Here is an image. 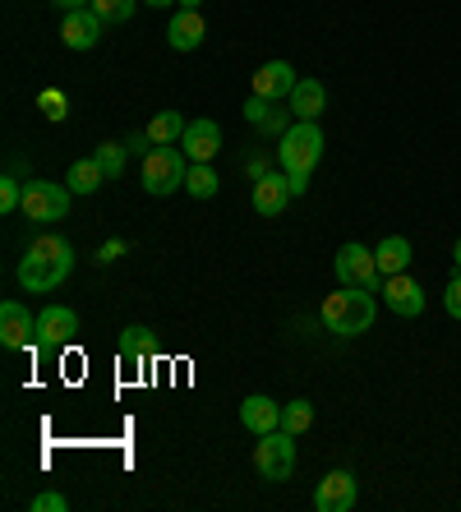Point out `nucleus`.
Here are the masks:
<instances>
[{
	"label": "nucleus",
	"mask_w": 461,
	"mask_h": 512,
	"mask_svg": "<svg viewBox=\"0 0 461 512\" xmlns=\"http://www.w3.org/2000/svg\"><path fill=\"white\" fill-rule=\"evenodd\" d=\"M102 19H97L93 10H70L65 19H60V42L70 51H93L97 47V37H102Z\"/></svg>",
	"instance_id": "obj_15"
},
{
	"label": "nucleus",
	"mask_w": 461,
	"mask_h": 512,
	"mask_svg": "<svg viewBox=\"0 0 461 512\" xmlns=\"http://www.w3.org/2000/svg\"><path fill=\"white\" fill-rule=\"evenodd\" d=\"M185 125H190V120L180 116V111H157V116L148 120V139H153V148L157 143H180L185 139Z\"/></svg>",
	"instance_id": "obj_22"
},
{
	"label": "nucleus",
	"mask_w": 461,
	"mask_h": 512,
	"mask_svg": "<svg viewBox=\"0 0 461 512\" xmlns=\"http://www.w3.org/2000/svg\"><path fill=\"white\" fill-rule=\"evenodd\" d=\"M120 254H125V240H107V245L97 250V268H107V263H116Z\"/></svg>",
	"instance_id": "obj_32"
},
{
	"label": "nucleus",
	"mask_w": 461,
	"mask_h": 512,
	"mask_svg": "<svg viewBox=\"0 0 461 512\" xmlns=\"http://www.w3.org/2000/svg\"><path fill=\"white\" fill-rule=\"evenodd\" d=\"M245 120L254 125V130H263V134H277V139L291 130V125H286V111H277V102L254 97V93H249V102H245Z\"/></svg>",
	"instance_id": "obj_20"
},
{
	"label": "nucleus",
	"mask_w": 461,
	"mask_h": 512,
	"mask_svg": "<svg viewBox=\"0 0 461 512\" xmlns=\"http://www.w3.org/2000/svg\"><path fill=\"white\" fill-rule=\"evenodd\" d=\"M286 180H291V194H296V199L309 190V176H286Z\"/></svg>",
	"instance_id": "obj_36"
},
{
	"label": "nucleus",
	"mask_w": 461,
	"mask_h": 512,
	"mask_svg": "<svg viewBox=\"0 0 461 512\" xmlns=\"http://www.w3.org/2000/svg\"><path fill=\"white\" fill-rule=\"evenodd\" d=\"M203 33H208V24H203L199 10H176V19L166 28V42H171V51H199Z\"/></svg>",
	"instance_id": "obj_18"
},
{
	"label": "nucleus",
	"mask_w": 461,
	"mask_h": 512,
	"mask_svg": "<svg viewBox=\"0 0 461 512\" xmlns=\"http://www.w3.org/2000/svg\"><path fill=\"white\" fill-rule=\"evenodd\" d=\"M332 273H337V282H342V286H360V291H383L379 259H374V250L355 245V240L337 250V259H332Z\"/></svg>",
	"instance_id": "obj_6"
},
{
	"label": "nucleus",
	"mask_w": 461,
	"mask_h": 512,
	"mask_svg": "<svg viewBox=\"0 0 461 512\" xmlns=\"http://www.w3.org/2000/svg\"><path fill=\"white\" fill-rule=\"evenodd\" d=\"M296 84H300V74L291 70L286 60H268V65H259V74L249 79V93H254V97H268V102H286Z\"/></svg>",
	"instance_id": "obj_13"
},
{
	"label": "nucleus",
	"mask_w": 461,
	"mask_h": 512,
	"mask_svg": "<svg viewBox=\"0 0 461 512\" xmlns=\"http://www.w3.org/2000/svg\"><path fill=\"white\" fill-rule=\"evenodd\" d=\"M374 259H379V273L383 277H397L411 268V240L406 236H383L379 250H374Z\"/></svg>",
	"instance_id": "obj_21"
},
{
	"label": "nucleus",
	"mask_w": 461,
	"mask_h": 512,
	"mask_svg": "<svg viewBox=\"0 0 461 512\" xmlns=\"http://www.w3.org/2000/svg\"><path fill=\"white\" fill-rule=\"evenodd\" d=\"M148 5H153V10H171V5H176V0H148Z\"/></svg>",
	"instance_id": "obj_38"
},
{
	"label": "nucleus",
	"mask_w": 461,
	"mask_h": 512,
	"mask_svg": "<svg viewBox=\"0 0 461 512\" xmlns=\"http://www.w3.org/2000/svg\"><path fill=\"white\" fill-rule=\"evenodd\" d=\"M14 208H24V185L14 176L0 180V213H14Z\"/></svg>",
	"instance_id": "obj_29"
},
{
	"label": "nucleus",
	"mask_w": 461,
	"mask_h": 512,
	"mask_svg": "<svg viewBox=\"0 0 461 512\" xmlns=\"http://www.w3.org/2000/svg\"><path fill=\"white\" fill-rule=\"evenodd\" d=\"M309 425H314V406H309L305 397H296V402L282 406V429H286V434H296V439H300Z\"/></svg>",
	"instance_id": "obj_25"
},
{
	"label": "nucleus",
	"mask_w": 461,
	"mask_h": 512,
	"mask_svg": "<svg viewBox=\"0 0 461 512\" xmlns=\"http://www.w3.org/2000/svg\"><path fill=\"white\" fill-rule=\"evenodd\" d=\"M148 356H157V342L148 328H139V323H130L125 333H120V365L125 370H143L148 365Z\"/></svg>",
	"instance_id": "obj_19"
},
{
	"label": "nucleus",
	"mask_w": 461,
	"mask_h": 512,
	"mask_svg": "<svg viewBox=\"0 0 461 512\" xmlns=\"http://www.w3.org/2000/svg\"><path fill=\"white\" fill-rule=\"evenodd\" d=\"M374 291H360V286H342V291H332L323 300V323H328V333L337 337H360L374 328Z\"/></svg>",
	"instance_id": "obj_2"
},
{
	"label": "nucleus",
	"mask_w": 461,
	"mask_h": 512,
	"mask_svg": "<svg viewBox=\"0 0 461 512\" xmlns=\"http://www.w3.org/2000/svg\"><path fill=\"white\" fill-rule=\"evenodd\" d=\"M37 111L47 120H65L70 116V97L60 93V88H42V93H37Z\"/></svg>",
	"instance_id": "obj_28"
},
{
	"label": "nucleus",
	"mask_w": 461,
	"mask_h": 512,
	"mask_svg": "<svg viewBox=\"0 0 461 512\" xmlns=\"http://www.w3.org/2000/svg\"><path fill=\"white\" fill-rule=\"evenodd\" d=\"M74 337H79V314H74L70 305H47V310L37 314V346L65 351Z\"/></svg>",
	"instance_id": "obj_8"
},
{
	"label": "nucleus",
	"mask_w": 461,
	"mask_h": 512,
	"mask_svg": "<svg viewBox=\"0 0 461 512\" xmlns=\"http://www.w3.org/2000/svg\"><path fill=\"white\" fill-rule=\"evenodd\" d=\"M125 148H130V153H148V148H153V139H148V130H139V134H130V139H125Z\"/></svg>",
	"instance_id": "obj_34"
},
{
	"label": "nucleus",
	"mask_w": 461,
	"mask_h": 512,
	"mask_svg": "<svg viewBox=\"0 0 461 512\" xmlns=\"http://www.w3.org/2000/svg\"><path fill=\"white\" fill-rule=\"evenodd\" d=\"M56 5H60V14H70V10H88L93 0H56Z\"/></svg>",
	"instance_id": "obj_35"
},
{
	"label": "nucleus",
	"mask_w": 461,
	"mask_h": 512,
	"mask_svg": "<svg viewBox=\"0 0 461 512\" xmlns=\"http://www.w3.org/2000/svg\"><path fill=\"white\" fill-rule=\"evenodd\" d=\"M217 171H213V162H190V176H185V190L194 194V199H213L217 194Z\"/></svg>",
	"instance_id": "obj_24"
},
{
	"label": "nucleus",
	"mask_w": 461,
	"mask_h": 512,
	"mask_svg": "<svg viewBox=\"0 0 461 512\" xmlns=\"http://www.w3.org/2000/svg\"><path fill=\"white\" fill-rule=\"evenodd\" d=\"M245 176L249 180H263V176H268V157H249V162H245Z\"/></svg>",
	"instance_id": "obj_33"
},
{
	"label": "nucleus",
	"mask_w": 461,
	"mask_h": 512,
	"mask_svg": "<svg viewBox=\"0 0 461 512\" xmlns=\"http://www.w3.org/2000/svg\"><path fill=\"white\" fill-rule=\"evenodd\" d=\"M185 176H190V157L176 143H157V148L143 153V190L153 194V199L185 190Z\"/></svg>",
	"instance_id": "obj_3"
},
{
	"label": "nucleus",
	"mask_w": 461,
	"mask_h": 512,
	"mask_svg": "<svg viewBox=\"0 0 461 512\" xmlns=\"http://www.w3.org/2000/svg\"><path fill=\"white\" fill-rule=\"evenodd\" d=\"M125 153H130V148H125V143H102V148H97V167H102V176L107 180H120L125 176Z\"/></svg>",
	"instance_id": "obj_26"
},
{
	"label": "nucleus",
	"mask_w": 461,
	"mask_h": 512,
	"mask_svg": "<svg viewBox=\"0 0 461 512\" xmlns=\"http://www.w3.org/2000/svg\"><path fill=\"white\" fill-rule=\"evenodd\" d=\"M355 499H360V489H355V476L351 471H328L314 489V508L319 512H351Z\"/></svg>",
	"instance_id": "obj_12"
},
{
	"label": "nucleus",
	"mask_w": 461,
	"mask_h": 512,
	"mask_svg": "<svg viewBox=\"0 0 461 512\" xmlns=\"http://www.w3.org/2000/svg\"><path fill=\"white\" fill-rule=\"evenodd\" d=\"M102 167H97V157H83V162H74L70 176H65V185H70V194H97L102 190Z\"/></svg>",
	"instance_id": "obj_23"
},
{
	"label": "nucleus",
	"mask_w": 461,
	"mask_h": 512,
	"mask_svg": "<svg viewBox=\"0 0 461 512\" xmlns=\"http://www.w3.org/2000/svg\"><path fill=\"white\" fill-rule=\"evenodd\" d=\"M443 310H448L452 319H461V268H457V277L443 286Z\"/></svg>",
	"instance_id": "obj_31"
},
{
	"label": "nucleus",
	"mask_w": 461,
	"mask_h": 512,
	"mask_svg": "<svg viewBox=\"0 0 461 512\" xmlns=\"http://www.w3.org/2000/svg\"><path fill=\"white\" fill-rule=\"evenodd\" d=\"M70 503H65V494H37V499H28V512H65Z\"/></svg>",
	"instance_id": "obj_30"
},
{
	"label": "nucleus",
	"mask_w": 461,
	"mask_h": 512,
	"mask_svg": "<svg viewBox=\"0 0 461 512\" xmlns=\"http://www.w3.org/2000/svg\"><path fill=\"white\" fill-rule=\"evenodd\" d=\"M277 162L286 176H309L323 162V130L319 120H296L291 130L277 139Z\"/></svg>",
	"instance_id": "obj_4"
},
{
	"label": "nucleus",
	"mask_w": 461,
	"mask_h": 512,
	"mask_svg": "<svg viewBox=\"0 0 461 512\" xmlns=\"http://www.w3.org/2000/svg\"><path fill=\"white\" fill-rule=\"evenodd\" d=\"M240 425H245L249 434H272V429H282V406L263 393L245 397V402H240Z\"/></svg>",
	"instance_id": "obj_16"
},
{
	"label": "nucleus",
	"mask_w": 461,
	"mask_h": 512,
	"mask_svg": "<svg viewBox=\"0 0 461 512\" xmlns=\"http://www.w3.org/2000/svg\"><path fill=\"white\" fill-rule=\"evenodd\" d=\"M286 111L296 120H319L323 111H328V88H323L319 79H300V84L291 88V97H286Z\"/></svg>",
	"instance_id": "obj_17"
},
{
	"label": "nucleus",
	"mask_w": 461,
	"mask_h": 512,
	"mask_svg": "<svg viewBox=\"0 0 461 512\" xmlns=\"http://www.w3.org/2000/svg\"><path fill=\"white\" fill-rule=\"evenodd\" d=\"M134 5H139V0H93L88 10H93L102 24H125V19L134 14Z\"/></svg>",
	"instance_id": "obj_27"
},
{
	"label": "nucleus",
	"mask_w": 461,
	"mask_h": 512,
	"mask_svg": "<svg viewBox=\"0 0 461 512\" xmlns=\"http://www.w3.org/2000/svg\"><path fill=\"white\" fill-rule=\"evenodd\" d=\"M452 263L461 268V236H457V245H452Z\"/></svg>",
	"instance_id": "obj_39"
},
{
	"label": "nucleus",
	"mask_w": 461,
	"mask_h": 512,
	"mask_svg": "<svg viewBox=\"0 0 461 512\" xmlns=\"http://www.w3.org/2000/svg\"><path fill=\"white\" fill-rule=\"evenodd\" d=\"M291 199H296V194H291L286 171H268V176L254 180V190H249V203H254V213L259 217H282Z\"/></svg>",
	"instance_id": "obj_11"
},
{
	"label": "nucleus",
	"mask_w": 461,
	"mask_h": 512,
	"mask_svg": "<svg viewBox=\"0 0 461 512\" xmlns=\"http://www.w3.org/2000/svg\"><path fill=\"white\" fill-rule=\"evenodd\" d=\"M70 185H51V180H28L24 185V213L28 222H65L70 213Z\"/></svg>",
	"instance_id": "obj_7"
},
{
	"label": "nucleus",
	"mask_w": 461,
	"mask_h": 512,
	"mask_svg": "<svg viewBox=\"0 0 461 512\" xmlns=\"http://www.w3.org/2000/svg\"><path fill=\"white\" fill-rule=\"evenodd\" d=\"M296 434H286V429H272V434H259L254 443V471L272 485H282V480L296 476Z\"/></svg>",
	"instance_id": "obj_5"
},
{
	"label": "nucleus",
	"mask_w": 461,
	"mask_h": 512,
	"mask_svg": "<svg viewBox=\"0 0 461 512\" xmlns=\"http://www.w3.org/2000/svg\"><path fill=\"white\" fill-rule=\"evenodd\" d=\"M180 148H185V157L190 162H213L217 153H222V125L217 120H190L185 125V139H180Z\"/></svg>",
	"instance_id": "obj_14"
},
{
	"label": "nucleus",
	"mask_w": 461,
	"mask_h": 512,
	"mask_svg": "<svg viewBox=\"0 0 461 512\" xmlns=\"http://www.w3.org/2000/svg\"><path fill=\"white\" fill-rule=\"evenodd\" d=\"M203 0H176V10H199Z\"/></svg>",
	"instance_id": "obj_37"
},
{
	"label": "nucleus",
	"mask_w": 461,
	"mask_h": 512,
	"mask_svg": "<svg viewBox=\"0 0 461 512\" xmlns=\"http://www.w3.org/2000/svg\"><path fill=\"white\" fill-rule=\"evenodd\" d=\"M37 342V314H28V305L5 300L0 305V346L5 351H28Z\"/></svg>",
	"instance_id": "obj_10"
},
{
	"label": "nucleus",
	"mask_w": 461,
	"mask_h": 512,
	"mask_svg": "<svg viewBox=\"0 0 461 512\" xmlns=\"http://www.w3.org/2000/svg\"><path fill=\"white\" fill-rule=\"evenodd\" d=\"M383 305H388L397 319H420L425 314V286L415 282L411 273H397V277H383Z\"/></svg>",
	"instance_id": "obj_9"
},
{
	"label": "nucleus",
	"mask_w": 461,
	"mask_h": 512,
	"mask_svg": "<svg viewBox=\"0 0 461 512\" xmlns=\"http://www.w3.org/2000/svg\"><path fill=\"white\" fill-rule=\"evenodd\" d=\"M74 273V245L65 236H37L19 259V286L28 296H51Z\"/></svg>",
	"instance_id": "obj_1"
}]
</instances>
